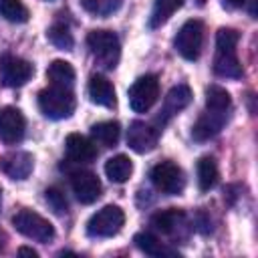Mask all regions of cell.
<instances>
[{
    "label": "cell",
    "instance_id": "cell-1",
    "mask_svg": "<svg viewBox=\"0 0 258 258\" xmlns=\"http://www.w3.org/2000/svg\"><path fill=\"white\" fill-rule=\"evenodd\" d=\"M238 32L234 28H220L216 34V54H214V73L222 79H240L242 64L236 56Z\"/></svg>",
    "mask_w": 258,
    "mask_h": 258
},
{
    "label": "cell",
    "instance_id": "cell-2",
    "mask_svg": "<svg viewBox=\"0 0 258 258\" xmlns=\"http://www.w3.org/2000/svg\"><path fill=\"white\" fill-rule=\"evenodd\" d=\"M75 105L77 103H75L73 89L50 85L48 89H42L38 93V107H40L42 115L52 119V121L71 117L75 111Z\"/></svg>",
    "mask_w": 258,
    "mask_h": 258
},
{
    "label": "cell",
    "instance_id": "cell-3",
    "mask_svg": "<svg viewBox=\"0 0 258 258\" xmlns=\"http://www.w3.org/2000/svg\"><path fill=\"white\" fill-rule=\"evenodd\" d=\"M87 44L91 48V54L103 69H115L119 54H121V44L115 32L111 30H91L87 36Z\"/></svg>",
    "mask_w": 258,
    "mask_h": 258
},
{
    "label": "cell",
    "instance_id": "cell-4",
    "mask_svg": "<svg viewBox=\"0 0 258 258\" xmlns=\"http://www.w3.org/2000/svg\"><path fill=\"white\" fill-rule=\"evenodd\" d=\"M123 222H125V214L119 206H105L89 218L87 234L91 238H109L123 228Z\"/></svg>",
    "mask_w": 258,
    "mask_h": 258
},
{
    "label": "cell",
    "instance_id": "cell-5",
    "mask_svg": "<svg viewBox=\"0 0 258 258\" xmlns=\"http://www.w3.org/2000/svg\"><path fill=\"white\" fill-rule=\"evenodd\" d=\"M12 226L22 236H26L30 240H36V242H42V244H46L54 238L52 224L48 220H44L42 216H38L36 212H30V210H20L12 218Z\"/></svg>",
    "mask_w": 258,
    "mask_h": 258
},
{
    "label": "cell",
    "instance_id": "cell-6",
    "mask_svg": "<svg viewBox=\"0 0 258 258\" xmlns=\"http://www.w3.org/2000/svg\"><path fill=\"white\" fill-rule=\"evenodd\" d=\"M149 177H151V183L155 185V189H159L161 194H167V196L181 194L183 185H185L183 171L173 161H161V163L153 165Z\"/></svg>",
    "mask_w": 258,
    "mask_h": 258
},
{
    "label": "cell",
    "instance_id": "cell-7",
    "mask_svg": "<svg viewBox=\"0 0 258 258\" xmlns=\"http://www.w3.org/2000/svg\"><path fill=\"white\" fill-rule=\"evenodd\" d=\"M204 44V24L200 20H187L179 28L173 46L185 60H196L202 52Z\"/></svg>",
    "mask_w": 258,
    "mask_h": 258
},
{
    "label": "cell",
    "instance_id": "cell-8",
    "mask_svg": "<svg viewBox=\"0 0 258 258\" xmlns=\"http://www.w3.org/2000/svg\"><path fill=\"white\" fill-rule=\"evenodd\" d=\"M157 97H159L157 77L155 75H143L129 89V107L135 113H145L155 105Z\"/></svg>",
    "mask_w": 258,
    "mask_h": 258
},
{
    "label": "cell",
    "instance_id": "cell-9",
    "mask_svg": "<svg viewBox=\"0 0 258 258\" xmlns=\"http://www.w3.org/2000/svg\"><path fill=\"white\" fill-rule=\"evenodd\" d=\"M32 64L24 58L2 54L0 56V79L6 87H22L32 77Z\"/></svg>",
    "mask_w": 258,
    "mask_h": 258
},
{
    "label": "cell",
    "instance_id": "cell-10",
    "mask_svg": "<svg viewBox=\"0 0 258 258\" xmlns=\"http://www.w3.org/2000/svg\"><path fill=\"white\" fill-rule=\"evenodd\" d=\"M26 129V121L16 107L0 109V141L6 145H16L22 141Z\"/></svg>",
    "mask_w": 258,
    "mask_h": 258
},
{
    "label": "cell",
    "instance_id": "cell-11",
    "mask_svg": "<svg viewBox=\"0 0 258 258\" xmlns=\"http://www.w3.org/2000/svg\"><path fill=\"white\" fill-rule=\"evenodd\" d=\"M159 129L151 127L145 121H133L127 129V145L135 153H147L157 145Z\"/></svg>",
    "mask_w": 258,
    "mask_h": 258
},
{
    "label": "cell",
    "instance_id": "cell-12",
    "mask_svg": "<svg viewBox=\"0 0 258 258\" xmlns=\"http://www.w3.org/2000/svg\"><path fill=\"white\" fill-rule=\"evenodd\" d=\"M71 187L81 204H93L101 196V181L93 171H75L71 175Z\"/></svg>",
    "mask_w": 258,
    "mask_h": 258
},
{
    "label": "cell",
    "instance_id": "cell-13",
    "mask_svg": "<svg viewBox=\"0 0 258 258\" xmlns=\"http://www.w3.org/2000/svg\"><path fill=\"white\" fill-rule=\"evenodd\" d=\"M64 151H67V157L73 163H89V161H93L97 157L95 143L91 139H87L85 135H81V133L67 135V139H64Z\"/></svg>",
    "mask_w": 258,
    "mask_h": 258
},
{
    "label": "cell",
    "instance_id": "cell-14",
    "mask_svg": "<svg viewBox=\"0 0 258 258\" xmlns=\"http://www.w3.org/2000/svg\"><path fill=\"white\" fill-rule=\"evenodd\" d=\"M191 101V91L187 85H175L169 89V93L165 95V101H163V109H161V115L157 117V121L163 125L167 123L175 113H179L181 109H185Z\"/></svg>",
    "mask_w": 258,
    "mask_h": 258
},
{
    "label": "cell",
    "instance_id": "cell-15",
    "mask_svg": "<svg viewBox=\"0 0 258 258\" xmlns=\"http://www.w3.org/2000/svg\"><path fill=\"white\" fill-rule=\"evenodd\" d=\"M228 119V113H220V111H210L206 109V113L196 121L194 129H191V135L196 141H206V139H212L214 135L220 133V129L224 127Z\"/></svg>",
    "mask_w": 258,
    "mask_h": 258
},
{
    "label": "cell",
    "instance_id": "cell-16",
    "mask_svg": "<svg viewBox=\"0 0 258 258\" xmlns=\"http://www.w3.org/2000/svg\"><path fill=\"white\" fill-rule=\"evenodd\" d=\"M0 167L4 169L6 175H10L12 179H26L34 167V159L30 153L26 151H14L10 155H6L0 161Z\"/></svg>",
    "mask_w": 258,
    "mask_h": 258
},
{
    "label": "cell",
    "instance_id": "cell-17",
    "mask_svg": "<svg viewBox=\"0 0 258 258\" xmlns=\"http://www.w3.org/2000/svg\"><path fill=\"white\" fill-rule=\"evenodd\" d=\"M89 97L93 103L101 105V107H115L117 99H115V89L111 85L109 79L101 77V75H93L89 81Z\"/></svg>",
    "mask_w": 258,
    "mask_h": 258
},
{
    "label": "cell",
    "instance_id": "cell-18",
    "mask_svg": "<svg viewBox=\"0 0 258 258\" xmlns=\"http://www.w3.org/2000/svg\"><path fill=\"white\" fill-rule=\"evenodd\" d=\"M133 173V163L127 155L119 153L107 159L105 163V175L113 181V183H125L129 179V175Z\"/></svg>",
    "mask_w": 258,
    "mask_h": 258
},
{
    "label": "cell",
    "instance_id": "cell-19",
    "mask_svg": "<svg viewBox=\"0 0 258 258\" xmlns=\"http://www.w3.org/2000/svg\"><path fill=\"white\" fill-rule=\"evenodd\" d=\"M46 79L54 87L73 89V85H75V69L67 60H52L48 64V69H46Z\"/></svg>",
    "mask_w": 258,
    "mask_h": 258
},
{
    "label": "cell",
    "instance_id": "cell-20",
    "mask_svg": "<svg viewBox=\"0 0 258 258\" xmlns=\"http://www.w3.org/2000/svg\"><path fill=\"white\" fill-rule=\"evenodd\" d=\"M119 135H121V127L117 121H101V123H95L91 127V137L95 143L103 145V147H113L117 145L119 141Z\"/></svg>",
    "mask_w": 258,
    "mask_h": 258
},
{
    "label": "cell",
    "instance_id": "cell-21",
    "mask_svg": "<svg viewBox=\"0 0 258 258\" xmlns=\"http://www.w3.org/2000/svg\"><path fill=\"white\" fill-rule=\"evenodd\" d=\"M133 242H135V246H137L141 252H145V254H149V256H175V254H177L175 250H171V248H167L165 244H161V242H159L153 234H149V232H139V234H135Z\"/></svg>",
    "mask_w": 258,
    "mask_h": 258
},
{
    "label": "cell",
    "instance_id": "cell-22",
    "mask_svg": "<svg viewBox=\"0 0 258 258\" xmlns=\"http://www.w3.org/2000/svg\"><path fill=\"white\" fill-rule=\"evenodd\" d=\"M183 4V0H153V8H151V16H149V26L157 28L161 24H165L175 10H179Z\"/></svg>",
    "mask_w": 258,
    "mask_h": 258
},
{
    "label": "cell",
    "instance_id": "cell-23",
    "mask_svg": "<svg viewBox=\"0 0 258 258\" xmlns=\"http://www.w3.org/2000/svg\"><path fill=\"white\" fill-rule=\"evenodd\" d=\"M183 212H179V210H175V208H169V210H163V212H157V214H153V218H151V224L159 230V232H163V234H173L175 230H177V226L183 222Z\"/></svg>",
    "mask_w": 258,
    "mask_h": 258
},
{
    "label": "cell",
    "instance_id": "cell-24",
    "mask_svg": "<svg viewBox=\"0 0 258 258\" xmlns=\"http://www.w3.org/2000/svg\"><path fill=\"white\" fill-rule=\"evenodd\" d=\"M232 107V99L230 93L220 87V85H210L206 89V109L210 111H220V113H228Z\"/></svg>",
    "mask_w": 258,
    "mask_h": 258
},
{
    "label": "cell",
    "instance_id": "cell-25",
    "mask_svg": "<svg viewBox=\"0 0 258 258\" xmlns=\"http://www.w3.org/2000/svg\"><path fill=\"white\" fill-rule=\"evenodd\" d=\"M218 183V165L214 157H202L198 161V185L202 191H210Z\"/></svg>",
    "mask_w": 258,
    "mask_h": 258
},
{
    "label": "cell",
    "instance_id": "cell-26",
    "mask_svg": "<svg viewBox=\"0 0 258 258\" xmlns=\"http://www.w3.org/2000/svg\"><path fill=\"white\" fill-rule=\"evenodd\" d=\"M0 16L8 22H26L28 10L20 0H0Z\"/></svg>",
    "mask_w": 258,
    "mask_h": 258
},
{
    "label": "cell",
    "instance_id": "cell-27",
    "mask_svg": "<svg viewBox=\"0 0 258 258\" xmlns=\"http://www.w3.org/2000/svg\"><path fill=\"white\" fill-rule=\"evenodd\" d=\"M123 0H81L83 8L95 16H109L121 8Z\"/></svg>",
    "mask_w": 258,
    "mask_h": 258
},
{
    "label": "cell",
    "instance_id": "cell-28",
    "mask_svg": "<svg viewBox=\"0 0 258 258\" xmlns=\"http://www.w3.org/2000/svg\"><path fill=\"white\" fill-rule=\"evenodd\" d=\"M46 36H48V40H50L56 48H60V50H71V48H73V34H71L69 28H67L64 24H60V22L52 24V26L48 28Z\"/></svg>",
    "mask_w": 258,
    "mask_h": 258
},
{
    "label": "cell",
    "instance_id": "cell-29",
    "mask_svg": "<svg viewBox=\"0 0 258 258\" xmlns=\"http://www.w3.org/2000/svg\"><path fill=\"white\" fill-rule=\"evenodd\" d=\"M44 198H46L48 206L52 208V212H56V214H64V212H67L69 204H67V198H64V194H62V189H58V187H48V189L44 191Z\"/></svg>",
    "mask_w": 258,
    "mask_h": 258
},
{
    "label": "cell",
    "instance_id": "cell-30",
    "mask_svg": "<svg viewBox=\"0 0 258 258\" xmlns=\"http://www.w3.org/2000/svg\"><path fill=\"white\" fill-rule=\"evenodd\" d=\"M244 2H246V0H222V6H226V8L234 10V8H240Z\"/></svg>",
    "mask_w": 258,
    "mask_h": 258
},
{
    "label": "cell",
    "instance_id": "cell-31",
    "mask_svg": "<svg viewBox=\"0 0 258 258\" xmlns=\"http://www.w3.org/2000/svg\"><path fill=\"white\" fill-rule=\"evenodd\" d=\"M18 254H20V256H30V258H36V256H38V252H36V250H32V248H28V246L18 248Z\"/></svg>",
    "mask_w": 258,
    "mask_h": 258
},
{
    "label": "cell",
    "instance_id": "cell-32",
    "mask_svg": "<svg viewBox=\"0 0 258 258\" xmlns=\"http://www.w3.org/2000/svg\"><path fill=\"white\" fill-rule=\"evenodd\" d=\"M0 202H2V191H0Z\"/></svg>",
    "mask_w": 258,
    "mask_h": 258
}]
</instances>
